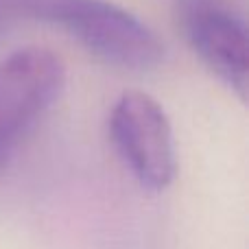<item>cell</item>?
I'll use <instances>...</instances> for the list:
<instances>
[{
    "mask_svg": "<svg viewBox=\"0 0 249 249\" xmlns=\"http://www.w3.org/2000/svg\"><path fill=\"white\" fill-rule=\"evenodd\" d=\"M18 9L48 22L92 55L124 70H149L164 59V44L140 18L112 0H13Z\"/></svg>",
    "mask_w": 249,
    "mask_h": 249,
    "instance_id": "6da1fadb",
    "label": "cell"
},
{
    "mask_svg": "<svg viewBox=\"0 0 249 249\" xmlns=\"http://www.w3.org/2000/svg\"><path fill=\"white\" fill-rule=\"evenodd\" d=\"M64 81V64L48 48L26 46L0 61V166L59 99Z\"/></svg>",
    "mask_w": 249,
    "mask_h": 249,
    "instance_id": "7a4b0ae2",
    "label": "cell"
},
{
    "mask_svg": "<svg viewBox=\"0 0 249 249\" xmlns=\"http://www.w3.org/2000/svg\"><path fill=\"white\" fill-rule=\"evenodd\" d=\"M109 136L124 166L144 188L164 190L175 179L177 160L166 112L144 92H124L109 114Z\"/></svg>",
    "mask_w": 249,
    "mask_h": 249,
    "instance_id": "3957f363",
    "label": "cell"
},
{
    "mask_svg": "<svg viewBox=\"0 0 249 249\" xmlns=\"http://www.w3.org/2000/svg\"><path fill=\"white\" fill-rule=\"evenodd\" d=\"M186 35L197 55L245 99L247 94V29L232 11L197 4L186 13Z\"/></svg>",
    "mask_w": 249,
    "mask_h": 249,
    "instance_id": "277c9868",
    "label": "cell"
}]
</instances>
